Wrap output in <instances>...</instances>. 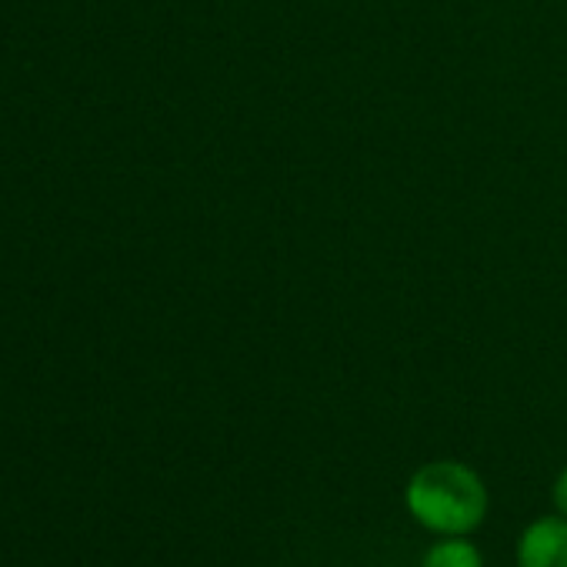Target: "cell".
I'll use <instances>...</instances> for the list:
<instances>
[{"label":"cell","instance_id":"obj_1","mask_svg":"<svg viewBox=\"0 0 567 567\" xmlns=\"http://www.w3.org/2000/svg\"><path fill=\"white\" fill-rule=\"evenodd\" d=\"M404 504L411 517L437 537H471L487 517V484L464 461L421 464L408 487Z\"/></svg>","mask_w":567,"mask_h":567},{"label":"cell","instance_id":"obj_2","mask_svg":"<svg viewBox=\"0 0 567 567\" xmlns=\"http://www.w3.org/2000/svg\"><path fill=\"white\" fill-rule=\"evenodd\" d=\"M517 567H567V517L530 520L517 537Z\"/></svg>","mask_w":567,"mask_h":567},{"label":"cell","instance_id":"obj_3","mask_svg":"<svg viewBox=\"0 0 567 567\" xmlns=\"http://www.w3.org/2000/svg\"><path fill=\"white\" fill-rule=\"evenodd\" d=\"M421 567H484V557L471 537H441L424 550Z\"/></svg>","mask_w":567,"mask_h":567},{"label":"cell","instance_id":"obj_4","mask_svg":"<svg viewBox=\"0 0 567 567\" xmlns=\"http://www.w3.org/2000/svg\"><path fill=\"white\" fill-rule=\"evenodd\" d=\"M550 501H554V511L567 517V467L554 477V487H550Z\"/></svg>","mask_w":567,"mask_h":567}]
</instances>
